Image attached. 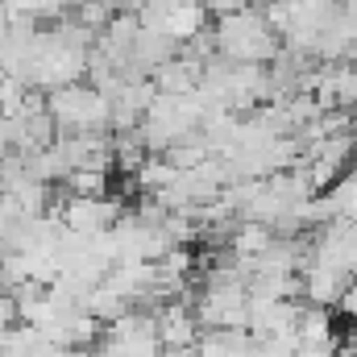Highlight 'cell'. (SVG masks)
Instances as JSON below:
<instances>
[{"instance_id": "1", "label": "cell", "mask_w": 357, "mask_h": 357, "mask_svg": "<svg viewBox=\"0 0 357 357\" xmlns=\"http://www.w3.org/2000/svg\"><path fill=\"white\" fill-rule=\"evenodd\" d=\"M337 307H341V316L349 320V328H357V278L345 287V295H341V303H337Z\"/></svg>"}]
</instances>
